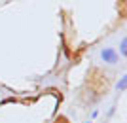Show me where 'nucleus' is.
Returning <instances> with one entry per match:
<instances>
[{"label":"nucleus","mask_w":127,"mask_h":123,"mask_svg":"<svg viewBox=\"0 0 127 123\" xmlns=\"http://www.w3.org/2000/svg\"><path fill=\"white\" fill-rule=\"evenodd\" d=\"M120 53H122L123 57L127 55V40H125V38H123V40H122V44H120Z\"/></svg>","instance_id":"7ed1b4c3"},{"label":"nucleus","mask_w":127,"mask_h":123,"mask_svg":"<svg viewBox=\"0 0 127 123\" xmlns=\"http://www.w3.org/2000/svg\"><path fill=\"white\" fill-rule=\"evenodd\" d=\"M101 57H102V61H104V63H108V64H116L118 59H120L118 51H116V49H112V48H104V49L101 51Z\"/></svg>","instance_id":"f257e3e1"},{"label":"nucleus","mask_w":127,"mask_h":123,"mask_svg":"<svg viewBox=\"0 0 127 123\" xmlns=\"http://www.w3.org/2000/svg\"><path fill=\"white\" fill-rule=\"evenodd\" d=\"M87 123H91V121H87Z\"/></svg>","instance_id":"20e7f679"},{"label":"nucleus","mask_w":127,"mask_h":123,"mask_svg":"<svg viewBox=\"0 0 127 123\" xmlns=\"http://www.w3.org/2000/svg\"><path fill=\"white\" fill-rule=\"evenodd\" d=\"M125 87H127V76H122L120 81L116 83V89L118 91H125Z\"/></svg>","instance_id":"f03ea898"}]
</instances>
